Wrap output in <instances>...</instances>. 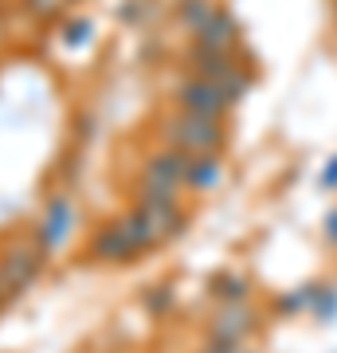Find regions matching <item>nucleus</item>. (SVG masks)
<instances>
[{
    "label": "nucleus",
    "instance_id": "1",
    "mask_svg": "<svg viewBox=\"0 0 337 353\" xmlns=\"http://www.w3.org/2000/svg\"><path fill=\"white\" fill-rule=\"evenodd\" d=\"M161 141L185 157H220L227 141V130L220 118H200V114L176 110L161 122Z\"/></svg>",
    "mask_w": 337,
    "mask_h": 353
},
{
    "label": "nucleus",
    "instance_id": "2",
    "mask_svg": "<svg viewBox=\"0 0 337 353\" xmlns=\"http://www.w3.org/2000/svg\"><path fill=\"white\" fill-rule=\"evenodd\" d=\"M150 248H157V236L150 232V224L138 208L122 212L94 236V259H102V263H130V259L145 255Z\"/></svg>",
    "mask_w": 337,
    "mask_h": 353
},
{
    "label": "nucleus",
    "instance_id": "3",
    "mask_svg": "<svg viewBox=\"0 0 337 353\" xmlns=\"http://www.w3.org/2000/svg\"><path fill=\"white\" fill-rule=\"evenodd\" d=\"M185 173H188V157L176 150H157L145 157L141 165V181H138V201H181L185 192Z\"/></svg>",
    "mask_w": 337,
    "mask_h": 353
},
{
    "label": "nucleus",
    "instance_id": "4",
    "mask_svg": "<svg viewBox=\"0 0 337 353\" xmlns=\"http://www.w3.org/2000/svg\"><path fill=\"white\" fill-rule=\"evenodd\" d=\"M48 255L36 248V240H20L0 255V303H12L24 290L36 287V279L43 275Z\"/></svg>",
    "mask_w": 337,
    "mask_h": 353
},
{
    "label": "nucleus",
    "instance_id": "5",
    "mask_svg": "<svg viewBox=\"0 0 337 353\" xmlns=\"http://www.w3.org/2000/svg\"><path fill=\"white\" fill-rule=\"evenodd\" d=\"M75 220H79V208H75V201H71L67 192L51 196L48 208H43V216H39L36 248L48 255V259H51L55 252H63V243L71 240V232H75Z\"/></svg>",
    "mask_w": 337,
    "mask_h": 353
},
{
    "label": "nucleus",
    "instance_id": "6",
    "mask_svg": "<svg viewBox=\"0 0 337 353\" xmlns=\"http://www.w3.org/2000/svg\"><path fill=\"white\" fill-rule=\"evenodd\" d=\"M173 102H176V110L200 114V118H224L227 114V102H224V94L216 90V83H208V79H200V75L181 79L173 87Z\"/></svg>",
    "mask_w": 337,
    "mask_h": 353
},
{
    "label": "nucleus",
    "instance_id": "7",
    "mask_svg": "<svg viewBox=\"0 0 337 353\" xmlns=\"http://www.w3.org/2000/svg\"><path fill=\"white\" fill-rule=\"evenodd\" d=\"M259 326V318L247 303H220L212 318H208V338L212 341H247Z\"/></svg>",
    "mask_w": 337,
    "mask_h": 353
},
{
    "label": "nucleus",
    "instance_id": "8",
    "mask_svg": "<svg viewBox=\"0 0 337 353\" xmlns=\"http://www.w3.org/2000/svg\"><path fill=\"white\" fill-rule=\"evenodd\" d=\"M236 39H239L236 20L224 16V12H216L212 20L196 32V48H204V51H232L236 48Z\"/></svg>",
    "mask_w": 337,
    "mask_h": 353
},
{
    "label": "nucleus",
    "instance_id": "9",
    "mask_svg": "<svg viewBox=\"0 0 337 353\" xmlns=\"http://www.w3.org/2000/svg\"><path fill=\"white\" fill-rule=\"evenodd\" d=\"M220 181H224V161H220V157H188L185 189H192V192H212Z\"/></svg>",
    "mask_w": 337,
    "mask_h": 353
},
{
    "label": "nucleus",
    "instance_id": "10",
    "mask_svg": "<svg viewBox=\"0 0 337 353\" xmlns=\"http://www.w3.org/2000/svg\"><path fill=\"white\" fill-rule=\"evenodd\" d=\"M216 12H220V8H216L212 0H181V8H176V20H181V28H185V32H192V36H196V32L208 24Z\"/></svg>",
    "mask_w": 337,
    "mask_h": 353
},
{
    "label": "nucleus",
    "instance_id": "11",
    "mask_svg": "<svg viewBox=\"0 0 337 353\" xmlns=\"http://www.w3.org/2000/svg\"><path fill=\"white\" fill-rule=\"evenodd\" d=\"M216 90L224 94V102H227V106H236V102H239V99H243V94L251 90V71H247L243 63H236L232 71H227V75H220V79H216Z\"/></svg>",
    "mask_w": 337,
    "mask_h": 353
},
{
    "label": "nucleus",
    "instance_id": "12",
    "mask_svg": "<svg viewBox=\"0 0 337 353\" xmlns=\"http://www.w3.org/2000/svg\"><path fill=\"white\" fill-rule=\"evenodd\" d=\"M212 290L224 299V303H247V283L239 275H220L212 283Z\"/></svg>",
    "mask_w": 337,
    "mask_h": 353
},
{
    "label": "nucleus",
    "instance_id": "13",
    "mask_svg": "<svg viewBox=\"0 0 337 353\" xmlns=\"http://www.w3.org/2000/svg\"><path fill=\"white\" fill-rule=\"evenodd\" d=\"M20 4H24L28 12L32 16H39V20H48V16H55L63 8V4H67V0H20Z\"/></svg>",
    "mask_w": 337,
    "mask_h": 353
},
{
    "label": "nucleus",
    "instance_id": "14",
    "mask_svg": "<svg viewBox=\"0 0 337 353\" xmlns=\"http://www.w3.org/2000/svg\"><path fill=\"white\" fill-rule=\"evenodd\" d=\"M204 353H255L247 341H204Z\"/></svg>",
    "mask_w": 337,
    "mask_h": 353
},
{
    "label": "nucleus",
    "instance_id": "15",
    "mask_svg": "<svg viewBox=\"0 0 337 353\" xmlns=\"http://www.w3.org/2000/svg\"><path fill=\"white\" fill-rule=\"evenodd\" d=\"M325 236L337 243V212H329V220H325Z\"/></svg>",
    "mask_w": 337,
    "mask_h": 353
},
{
    "label": "nucleus",
    "instance_id": "16",
    "mask_svg": "<svg viewBox=\"0 0 337 353\" xmlns=\"http://www.w3.org/2000/svg\"><path fill=\"white\" fill-rule=\"evenodd\" d=\"M0 43H4V20H0Z\"/></svg>",
    "mask_w": 337,
    "mask_h": 353
}]
</instances>
